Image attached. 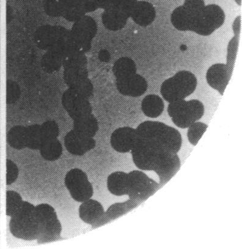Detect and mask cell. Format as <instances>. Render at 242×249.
I'll return each mask as SVG.
<instances>
[{
	"mask_svg": "<svg viewBox=\"0 0 242 249\" xmlns=\"http://www.w3.org/2000/svg\"><path fill=\"white\" fill-rule=\"evenodd\" d=\"M135 166L143 171H154L159 176L171 174L179 162L174 154L156 140L138 137L131 150Z\"/></svg>",
	"mask_w": 242,
	"mask_h": 249,
	"instance_id": "obj_1",
	"label": "cell"
},
{
	"mask_svg": "<svg viewBox=\"0 0 242 249\" xmlns=\"http://www.w3.org/2000/svg\"><path fill=\"white\" fill-rule=\"evenodd\" d=\"M138 137L156 140L173 154L179 152L182 144L179 130L164 123L146 121L136 128Z\"/></svg>",
	"mask_w": 242,
	"mask_h": 249,
	"instance_id": "obj_2",
	"label": "cell"
},
{
	"mask_svg": "<svg viewBox=\"0 0 242 249\" xmlns=\"http://www.w3.org/2000/svg\"><path fill=\"white\" fill-rule=\"evenodd\" d=\"M35 206L23 201L21 208L11 216L10 231L15 237L26 241L37 240L40 234V226L35 214Z\"/></svg>",
	"mask_w": 242,
	"mask_h": 249,
	"instance_id": "obj_3",
	"label": "cell"
},
{
	"mask_svg": "<svg viewBox=\"0 0 242 249\" xmlns=\"http://www.w3.org/2000/svg\"><path fill=\"white\" fill-rule=\"evenodd\" d=\"M197 79L190 71H180L162 84L160 93L168 103L185 100L196 89Z\"/></svg>",
	"mask_w": 242,
	"mask_h": 249,
	"instance_id": "obj_4",
	"label": "cell"
},
{
	"mask_svg": "<svg viewBox=\"0 0 242 249\" xmlns=\"http://www.w3.org/2000/svg\"><path fill=\"white\" fill-rule=\"evenodd\" d=\"M167 111L176 126L186 129L201 119L204 115L205 107L198 100H182L169 103Z\"/></svg>",
	"mask_w": 242,
	"mask_h": 249,
	"instance_id": "obj_5",
	"label": "cell"
},
{
	"mask_svg": "<svg viewBox=\"0 0 242 249\" xmlns=\"http://www.w3.org/2000/svg\"><path fill=\"white\" fill-rule=\"evenodd\" d=\"M225 14L219 5H206L203 11L191 17L189 31L199 36H211L223 25L225 21Z\"/></svg>",
	"mask_w": 242,
	"mask_h": 249,
	"instance_id": "obj_6",
	"label": "cell"
},
{
	"mask_svg": "<svg viewBox=\"0 0 242 249\" xmlns=\"http://www.w3.org/2000/svg\"><path fill=\"white\" fill-rule=\"evenodd\" d=\"M65 184L72 198L78 203H83L93 196V185L87 174L80 169L70 170L66 175Z\"/></svg>",
	"mask_w": 242,
	"mask_h": 249,
	"instance_id": "obj_7",
	"label": "cell"
},
{
	"mask_svg": "<svg viewBox=\"0 0 242 249\" xmlns=\"http://www.w3.org/2000/svg\"><path fill=\"white\" fill-rule=\"evenodd\" d=\"M97 24L94 19L85 16L74 23L71 29L78 48L84 53H88L92 48V41L97 33Z\"/></svg>",
	"mask_w": 242,
	"mask_h": 249,
	"instance_id": "obj_8",
	"label": "cell"
},
{
	"mask_svg": "<svg viewBox=\"0 0 242 249\" xmlns=\"http://www.w3.org/2000/svg\"><path fill=\"white\" fill-rule=\"evenodd\" d=\"M61 103L69 117L73 120L91 114L93 112L90 100L70 88L63 93Z\"/></svg>",
	"mask_w": 242,
	"mask_h": 249,
	"instance_id": "obj_9",
	"label": "cell"
},
{
	"mask_svg": "<svg viewBox=\"0 0 242 249\" xmlns=\"http://www.w3.org/2000/svg\"><path fill=\"white\" fill-rule=\"evenodd\" d=\"M115 85L121 94L133 98L144 95L148 87L146 79L137 73L128 77L116 79Z\"/></svg>",
	"mask_w": 242,
	"mask_h": 249,
	"instance_id": "obj_10",
	"label": "cell"
},
{
	"mask_svg": "<svg viewBox=\"0 0 242 249\" xmlns=\"http://www.w3.org/2000/svg\"><path fill=\"white\" fill-rule=\"evenodd\" d=\"M64 143L68 152L75 156H83L94 149L96 145L93 138L86 137L74 129L66 135Z\"/></svg>",
	"mask_w": 242,
	"mask_h": 249,
	"instance_id": "obj_11",
	"label": "cell"
},
{
	"mask_svg": "<svg viewBox=\"0 0 242 249\" xmlns=\"http://www.w3.org/2000/svg\"><path fill=\"white\" fill-rule=\"evenodd\" d=\"M137 135L136 129L134 128L128 126L118 128L111 134V147L117 152L129 153L134 146Z\"/></svg>",
	"mask_w": 242,
	"mask_h": 249,
	"instance_id": "obj_12",
	"label": "cell"
},
{
	"mask_svg": "<svg viewBox=\"0 0 242 249\" xmlns=\"http://www.w3.org/2000/svg\"><path fill=\"white\" fill-rule=\"evenodd\" d=\"M206 79L210 87L223 95L230 80L225 64L217 63L212 65L206 71Z\"/></svg>",
	"mask_w": 242,
	"mask_h": 249,
	"instance_id": "obj_13",
	"label": "cell"
},
{
	"mask_svg": "<svg viewBox=\"0 0 242 249\" xmlns=\"http://www.w3.org/2000/svg\"><path fill=\"white\" fill-rule=\"evenodd\" d=\"M40 226V234L37 238L38 244L55 242L61 240L62 226L57 215L51 217L43 221L38 222Z\"/></svg>",
	"mask_w": 242,
	"mask_h": 249,
	"instance_id": "obj_14",
	"label": "cell"
},
{
	"mask_svg": "<svg viewBox=\"0 0 242 249\" xmlns=\"http://www.w3.org/2000/svg\"><path fill=\"white\" fill-rule=\"evenodd\" d=\"M130 18L128 15L115 6L104 10L102 15L104 26L108 30L114 32L124 28Z\"/></svg>",
	"mask_w": 242,
	"mask_h": 249,
	"instance_id": "obj_15",
	"label": "cell"
},
{
	"mask_svg": "<svg viewBox=\"0 0 242 249\" xmlns=\"http://www.w3.org/2000/svg\"><path fill=\"white\" fill-rule=\"evenodd\" d=\"M57 26L44 25L35 32V43L41 50L48 51L56 47L58 41Z\"/></svg>",
	"mask_w": 242,
	"mask_h": 249,
	"instance_id": "obj_16",
	"label": "cell"
},
{
	"mask_svg": "<svg viewBox=\"0 0 242 249\" xmlns=\"http://www.w3.org/2000/svg\"><path fill=\"white\" fill-rule=\"evenodd\" d=\"M130 18L138 26L146 28L155 21L156 10L150 2L138 0Z\"/></svg>",
	"mask_w": 242,
	"mask_h": 249,
	"instance_id": "obj_17",
	"label": "cell"
},
{
	"mask_svg": "<svg viewBox=\"0 0 242 249\" xmlns=\"http://www.w3.org/2000/svg\"><path fill=\"white\" fill-rule=\"evenodd\" d=\"M78 213L84 223L93 226L105 214V211L100 202L91 198L81 203Z\"/></svg>",
	"mask_w": 242,
	"mask_h": 249,
	"instance_id": "obj_18",
	"label": "cell"
},
{
	"mask_svg": "<svg viewBox=\"0 0 242 249\" xmlns=\"http://www.w3.org/2000/svg\"><path fill=\"white\" fill-rule=\"evenodd\" d=\"M107 188L113 196L128 195L131 196L130 189L129 174L119 171L111 174L108 177Z\"/></svg>",
	"mask_w": 242,
	"mask_h": 249,
	"instance_id": "obj_19",
	"label": "cell"
},
{
	"mask_svg": "<svg viewBox=\"0 0 242 249\" xmlns=\"http://www.w3.org/2000/svg\"><path fill=\"white\" fill-rule=\"evenodd\" d=\"M63 52L56 46L46 51L41 60L42 70L48 73L60 71L63 65Z\"/></svg>",
	"mask_w": 242,
	"mask_h": 249,
	"instance_id": "obj_20",
	"label": "cell"
},
{
	"mask_svg": "<svg viewBox=\"0 0 242 249\" xmlns=\"http://www.w3.org/2000/svg\"><path fill=\"white\" fill-rule=\"evenodd\" d=\"M73 121V129L86 137H94L99 129L98 120L93 113Z\"/></svg>",
	"mask_w": 242,
	"mask_h": 249,
	"instance_id": "obj_21",
	"label": "cell"
},
{
	"mask_svg": "<svg viewBox=\"0 0 242 249\" xmlns=\"http://www.w3.org/2000/svg\"><path fill=\"white\" fill-rule=\"evenodd\" d=\"M142 111L145 116L151 118L160 117L164 112V100L159 95L151 94L143 98L141 105Z\"/></svg>",
	"mask_w": 242,
	"mask_h": 249,
	"instance_id": "obj_22",
	"label": "cell"
},
{
	"mask_svg": "<svg viewBox=\"0 0 242 249\" xmlns=\"http://www.w3.org/2000/svg\"><path fill=\"white\" fill-rule=\"evenodd\" d=\"M39 150L43 159L46 161H55L62 155L63 147L60 142L56 139L43 142Z\"/></svg>",
	"mask_w": 242,
	"mask_h": 249,
	"instance_id": "obj_23",
	"label": "cell"
},
{
	"mask_svg": "<svg viewBox=\"0 0 242 249\" xmlns=\"http://www.w3.org/2000/svg\"><path fill=\"white\" fill-rule=\"evenodd\" d=\"M86 54L78 48L64 52L62 65L63 68L87 67V57Z\"/></svg>",
	"mask_w": 242,
	"mask_h": 249,
	"instance_id": "obj_24",
	"label": "cell"
},
{
	"mask_svg": "<svg viewBox=\"0 0 242 249\" xmlns=\"http://www.w3.org/2000/svg\"><path fill=\"white\" fill-rule=\"evenodd\" d=\"M112 71L115 79L123 78L137 73V66L132 58L125 56L115 61Z\"/></svg>",
	"mask_w": 242,
	"mask_h": 249,
	"instance_id": "obj_25",
	"label": "cell"
},
{
	"mask_svg": "<svg viewBox=\"0 0 242 249\" xmlns=\"http://www.w3.org/2000/svg\"><path fill=\"white\" fill-rule=\"evenodd\" d=\"M7 142L10 146L17 150L26 148V128L23 125L12 127L7 134Z\"/></svg>",
	"mask_w": 242,
	"mask_h": 249,
	"instance_id": "obj_26",
	"label": "cell"
},
{
	"mask_svg": "<svg viewBox=\"0 0 242 249\" xmlns=\"http://www.w3.org/2000/svg\"><path fill=\"white\" fill-rule=\"evenodd\" d=\"M191 16L188 12L182 6L176 7L171 15L172 26L177 30L182 32L189 31Z\"/></svg>",
	"mask_w": 242,
	"mask_h": 249,
	"instance_id": "obj_27",
	"label": "cell"
},
{
	"mask_svg": "<svg viewBox=\"0 0 242 249\" xmlns=\"http://www.w3.org/2000/svg\"><path fill=\"white\" fill-rule=\"evenodd\" d=\"M86 15V13L78 0H66L62 16L66 20L75 23Z\"/></svg>",
	"mask_w": 242,
	"mask_h": 249,
	"instance_id": "obj_28",
	"label": "cell"
},
{
	"mask_svg": "<svg viewBox=\"0 0 242 249\" xmlns=\"http://www.w3.org/2000/svg\"><path fill=\"white\" fill-rule=\"evenodd\" d=\"M88 77L87 67L64 69L63 79L68 88L73 87L76 84Z\"/></svg>",
	"mask_w": 242,
	"mask_h": 249,
	"instance_id": "obj_29",
	"label": "cell"
},
{
	"mask_svg": "<svg viewBox=\"0 0 242 249\" xmlns=\"http://www.w3.org/2000/svg\"><path fill=\"white\" fill-rule=\"evenodd\" d=\"M57 27L58 35L56 47L60 49L63 53L72 49L78 48L71 31L63 26H57Z\"/></svg>",
	"mask_w": 242,
	"mask_h": 249,
	"instance_id": "obj_30",
	"label": "cell"
},
{
	"mask_svg": "<svg viewBox=\"0 0 242 249\" xmlns=\"http://www.w3.org/2000/svg\"><path fill=\"white\" fill-rule=\"evenodd\" d=\"M26 128V147L30 149L38 150L40 148L42 139L40 125L33 124Z\"/></svg>",
	"mask_w": 242,
	"mask_h": 249,
	"instance_id": "obj_31",
	"label": "cell"
},
{
	"mask_svg": "<svg viewBox=\"0 0 242 249\" xmlns=\"http://www.w3.org/2000/svg\"><path fill=\"white\" fill-rule=\"evenodd\" d=\"M239 45V38L234 36L229 41L227 46L226 63L225 64L228 71L229 78H231L233 75L234 65L236 61L237 55H238Z\"/></svg>",
	"mask_w": 242,
	"mask_h": 249,
	"instance_id": "obj_32",
	"label": "cell"
},
{
	"mask_svg": "<svg viewBox=\"0 0 242 249\" xmlns=\"http://www.w3.org/2000/svg\"><path fill=\"white\" fill-rule=\"evenodd\" d=\"M23 198L18 192L13 191L6 192V215L14 216L21 208Z\"/></svg>",
	"mask_w": 242,
	"mask_h": 249,
	"instance_id": "obj_33",
	"label": "cell"
},
{
	"mask_svg": "<svg viewBox=\"0 0 242 249\" xmlns=\"http://www.w3.org/2000/svg\"><path fill=\"white\" fill-rule=\"evenodd\" d=\"M66 0H43L44 12L51 17H62L65 9Z\"/></svg>",
	"mask_w": 242,
	"mask_h": 249,
	"instance_id": "obj_34",
	"label": "cell"
},
{
	"mask_svg": "<svg viewBox=\"0 0 242 249\" xmlns=\"http://www.w3.org/2000/svg\"><path fill=\"white\" fill-rule=\"evenodd\" d=\"M208 125L202 122H195L190 125L187 130V139L191 144L196 145L201 140Z\"/></svg>",
	"mask_w": 242,
	"mask_h": 249,
	"instance_id": "obj_35",
	"label": "cell"
},
{
	"mask_svg": "<svg viewBox=\"0 0 242 249\" xmlns=\"http://www.w3.org/2000/svg\"><path fill=\"white\" fill-rule=\"evenodd\" d=\"M40 130L43 141L57 139L60 129L55 121H47L40 125Z\"/></svg>",
	"mask_w": 242,
	"mask_h": 249,
	"instance_id": "obj_36",
	"label": "cell"
},
{
	"mask_svg": "<svg viewBox=\"0 0 242 249\" xmlns=\"http://www.w3.org/2000/svg\"><path fill=\"white\" fill-rule=\"evenodd\" d=\"M68 88L75 90L76 92L89 100L93 94V84L89 77L76 84L73 87Z\"/></svg>",
	"mask_w": 242,
	"mask_h": 249,
	"instance_id": "obj_37",
	"label": "cell"
},
{
	"mask_svg": "<svg viewBox=\"0 0 242 249\" xmlns=\"http://www.w3.org/2000/svg\"><path fill=\"white\" fill-rule=\"evenodd\" d=\"M21 89L16 81L7 80L6 82V103L11 105L16 103L21 96Z\"/></svg>",
	"mask_w": 242,
	"mask_h": 249,
	"instance_id": "obj_38",
	"label": "cell"
},
{
	"mask_svg": "<svg viewBox=\"0 0 242 249\" xmlns=\"http://www.w3.org/2000/svg\"><path fill=\"white\" fill-rule=\"evenodd\" d=\"M206 4L204 0H185L183 6L186 10L191 17L196 16L203 11Z\"/></svg>",
	"mask_w": 242,
	"mask_h": 249,
	"instance_id": "obj_39",
	"label": "cell"
},
{
	"mask_svg": "<svg viewBox=\"0 0 242 249\" xmlns=\"http://www.w3.org/2000/svg\"><path fill=\"white\" fill-rule=\"evenodd\" d=\"M6 184L11 185L16 181L19 174V167L11 160H6Z\"/></svg>",
	"mask_w": 242,
	"mask_h": 249,
	"instance_id": "obj_40",
	"label": "cell"
},
{
	"mask_svg": "<svg viewBox=\"0 0 242 249\" xmlns=\"http://www.w3.org/2000/svg\"><path fill=\"white\" fill-rule=\"evenodd\" d=\"M86 13H91L97 10L98 6L97 0H78Z\"/></svg>",
	"mask_w": 242,
	"mask_h": 249,
	"instance_id": "obj_41",
	"label": "cell"
},
{
	"mask_svg": "<svg viewBox=\"0 0 242 249\" xmlns=\"http://www.w3.org/2000/svg\"><path fill=\"white\" fill-rule=\"evenodd\" d=\"M241 23H242V17L239 16L236 17L233 21L232 29H233L234 36L238 37L239 38L240 36L241 31Z\"/></svg>",
	"mask_w": 242,
	"mask_h": 249,
	"instance_id": "obj_42",
	"label": "cell"
},
{
	"mask_svg": "<svg viewBox=\"0 0 242 249\" xmlns=\"http://www.w3.org/2000/svg\"><path fill=\"white\" fill-rule=\"evenodd\" d=\"M116 0H97L98 8L105 10L112 6Z\"/></svg>",
	"mask_w": 242,
	"mask_h": 249,
	"instance_id": "obj_43",
	"label": "cell"
},
{
	"mask_svg": "<svg viewBox=\"0 0 242 249\" xmlns=\"http://www.w3.org/2000/svg\"><path fill=\"white\" fill-rule=\"evenodd\" d=\"M235 1L238 5H239V6H242V0H235Z\"/></svg>",
	"mask_w": 242,
	"mask_h": 249,
	"instance_id": "obj_44",
	"label": "cell"
}]
</instances>
